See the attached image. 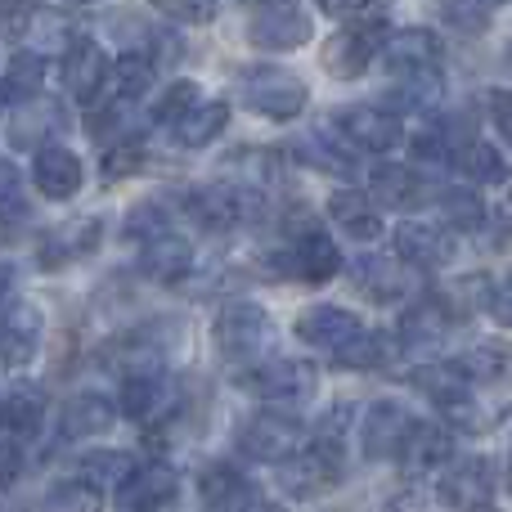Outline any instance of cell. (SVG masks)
I'll list each match as a JSON object with an SVG mask.
<instances>
[{
    "mask_svg": "<svg viewBox=\"0 0 512 512\" xmlns=\"http://www.w3.org/2000/svg\"><path fill=\"white\" fill-rule=\"evenodd\" d=\"M508 346H499V342H477V346H468V351L454 360V373H459L463 382H499L504 378V369H508Z\"/></svg>",
    "mask_w": 512,
    "mask_h": 512,
    "instance_id": "obj_34",
    "label": "cell"
},
{
    "mask_svg": "<svg viewBox=\"0 0 512 512\" xmlns=\"http://www.w3.org/2000/svg\"><path fill=\"white\" fill-rule=\"evenodd\" d=\"M45 81V59L36 50H18L5 68V86H0V99H32Z\"/></svg>",
    "mask_w": 512,
    "mask_h": 512,
    "instance_id": "obj_38",
    "label": "cell"
},
{
    "mask_svg": "<svg viewBox=\"0 0 512 512\" xmlns=\"http://www.w3.org/2000/svg\"><path fill=\"white\" fill-rule=\"evenodd\" d=\"M378 41H382V27H373V23L342 27V32L324 45L319 63H324V72H333L337 81H355V77H364V68H369L373 59H378Z\"/></svg>",
    "mask_w": 512,
    "mask_h": 512,
    "instance_id": "obj_10",
    "label": "cell"
},
{
    "mask_svg": "<svg viewBox=\"0 0 512 512\" xmlns=\"http://www.w3.org/2000/svg\"><path fill=\"white\" fill-rule=\"evenodd\" d=\"M230 171H234V185L256 189V194H261V189H270L279 162H274V153H265V149H243L239 158L230 162Z\"/></svg>",
    "mask_w": 512,
    "mask_h": 512,
    "instance_id": "obj_40",
    "label": "cell"
},
{
    "mask_svg": "<svg viewBox=\"0 0 512 512\" xmlns=\"http://www.w3.org/2000/svg\"><path fill=\"white\" fill-rule=\"evenodd\" d=\"M508 486H512V459H508Z\"/></svg>",
    "mask_w": 512,
    "mask_h": 512,
    "instance_id": "obj_57",
    "label": "cell"
},
{
    "mask_svg": "<svg viewBox=\"0 0 512 512\" xmlns=\"http://www.w3.org/2000/svg\"><path fill=\"white\" fill-rule=\"evenodd\" d=\"M400 468L409 477H427V472H441L450 463V432L441 423H409L405 441H400Z\"/></svg>",
    "mask_w": 512,
    "mask_h": 512,
    "instance_id": "obj_16",
    "label": "cell"
},
{
    "mask_svg": "<svg viewBox=\"0 0 512 512\" xmlns=\"http://www.w3.org/2000/svg\"><path fill=\"white\" fill-rule=\"evenodd\" d=\"M0 423H5L9 436H18V441H27V436L41 432L45 423V400L36 387H18L9 391L5 400H0Z\"/></svg>",
    "mask_w": 512,
    "mask_h": 512,
    "instance_id": "obj_33",
    "label": "cell"
},
{
    "mask_svg": "<svg viewBox=\"0 0 512 512\" xmlns=\"http://www.w3.org/2000/svg\"><path fill=\"white\" fill-rule=\"evenodd\" d=\"M333 117V135L346 144V149H360V153H387L400 144V117L387 113L378 104H351V108H337Z\"/></svg>",
    "mask_w": 512,
    "mask_h": 512,
    "instance_id": "obj_5",
    "label": "cell"
},
{
    "mask_svg": "<svg viewBox=\"0 0 512 512\" xmlns=\"http://www.w3.org/2000/svg\"><path fill=\"white\" fill-rule=\"evenodd\" d=\"M122 414L135 418V423H153V418H167L176 409V391L162 373H131L122 382Z\"/></svg>",
    "mask_w": 512,
    "mask_h": 512,
    "instance_id": "obj_21",
    "label": "cell"
},
{
    "mask_svg": "<svg viewBox=\"0 0 512 512\" xmlns=\"http://www.w3.org/2000/svg\"><path fill=\"white\" fill-rule=\"evenodd\" d=\"M198 499H203L207 508L234 512V508H256L261 504V490H256L239 468H230V463H212V468L198 477Z\"/></svg>",
    "mask_w": 512,
    "mask_h": 512,
    "instance_id": "obj_25",
    "label": "cell"
},
{
    "mask_svg": "<svg viewBox=\"0 0 512 512\" xmlns=\"http://www.w3.org/2000/svg\"><path fill=\"white\" fill-rule=\"evenodd\" d=\"M140 270L149 274V279H158V283H176V279H185V274L194 270V248H189L180 234L167 230V234H158V239L144 243Z\"/></svg>",
    "mask_w": 512,
    "mask_h": 512,
    "instance_id": "obj_28",
    "label": "cell"
},
{
    "mask_svg": "<svg viewBox=\"0 0 512 512\" xmlns=\"http://www.w3.org/2000/svg\"><path fill=\"white\" fill-rule=\"evenodd\" d=\"M32 180L50 203H68V198L81 189L77 153L63 149V144H41V149H36V162H32Z\"/></svg>",
    "mask_w": 512,
    "mask_h": 512,
    "instance_id": "obj_18",
    "label": "cell"
},
{
    "mask_svg": "<svg viewBox=\"0 0 512 512\" xmlns=\"http://www.w3.org/2000/svg\"><path fill=\"white\" fill-rule=\"evenodd\" d=\"M288 261H292V274L306 283H328L337 270H342V252H337V243L310 221V212L297 216V225H292Z\"/></svg>",
    "mask_w": 512,
    "mask_h": 512,
    "instance_id": "obj_8",
    "label": "cell"
},
{
    "mask_svg": "<svg viewBox=\"0 0 512 512\" xmlns=\"http://www.w3.org/2000/svg\"><path fill=\"white\" fill-rule=\"evenodd\" d=\"M50 508H72V512H95L99 508V486H90L86 477H72L63 486L50 490Z\"/></svg>",
    "mask_w": 512,
    "mask_h": 512,
    "instance_id": "obj_44",
    "label": "cell"
},
{
    "mask_svg": "<svg viewBox=\"0 0 512 512\" xmlns=\"http://www.w3.org/2000/svg\"><path fill=\"white\" fill-rule=\"evenodd\" d=\"M450 324H454L450 310H445L436 297H423L400 315V342L414 346V351H427V346H436L445 333H450Z\"/></svg>",
    "mask_w": 512,
    "mask_h": 512,
    "instance_id": "obj_30",
    "label": "cell"
},
{
    "mask_svg": "<svg viewBox=\"0 0 512 512\" xmlns=\"http://www.w3.org/2000/svg\"><path fill=\"white\" fill-rule=\"evenodd\" d=\"M454 252V239L445 225H432V221H405L396 230V256L414 270H432V265H445Z\"/></svg>",
    "mask_w": 512,
    "mask_h": 512,
    "instance_id": "obj_17",
    "label": "cell"
},
{
    "mask_svg": "<svg viewBox=\"0 0 512 512\" xmlns=\"http://www.w3.org/2000/svg\"><path fill=\"white\" fill-rule=\"evenodd\" d=\"M194 104H198V86H194V81H171V86L162 90V99H158V117H162V122H176V117L189 113Z\"/></svg>",
    "mask_w": 512,
    "mask_h": 512,
    "instance_id": "obj_46",
    "label": "cell"
},
{
    "mask_svg": "<svg viewBox=\"0 0 512 512\" xmlns=\"http://www.w3.org/2000/svg\"><path fill=\"white\" fill-rule=\"evenodd\" d=\"M135 472V459L122 450H90L77 459V477H86L90 486H122Z\"/></svg>",
    "mask_w": 512,
    "mask_h": 512,
    "instance_id": "obj_37",
    "label": "cell"
},
{
    "mask_svg": "<svg viewBox=\"0 0 512 512\" xmlns=\"http://www.w3.org/2000/svg\"><path fill=\"white\" fill-rule=\"evenodd\" d=\"M441 212H445L450 230H477V225L486 221V207H481V198L472 194V189H450V194H441Z\"/></svg>",
    "mask_w": 512,
    "mask_h": 512,
    "instance_id": "obj_41",
    "label": "cell"
},
{
    "mask_svg": "<svg viewBox=\"0 0 512 512\" xmlns=\"http://www.w3.org/2000/svg\"><path fill=\"white\" fill-rule=\"evenodd\" d=\"M176 495H180V481H176V472L162 468V463L131 472V477L117 486V504L122 508H144V512L176 504Z\"/></svg>",
    "mask_w": 512,
    "mask_h": 512,
    "instance_id": "obj_26",
    "label": "cell"
},
{
    "mask_svg": "<svg viewBox=\"0 0 512 512\" xmlns=\"http://www.w3.org/2000/svg\"><path fill=\"white\" fill-rule=\"evenodd\" d=\"M126 104H131V99H117V104H108L104 113H95V122H90V131L99 135V140H126Z\"/></svg>",
    "mask_w": 512,
    "mask_h": 512,
    "instance_id": "obj_49",
    "label": "cell"
},
{
    "mask_svg": "<svg viewBox=\"0 0 512 512\" xmlns=\"http://www.w3.org/2000/svg\"><path fill=\"white\" fill-rule=\"evenodd\" d=\"M508 63H512V50H508Z\"/></svg>",
    "mask_w": 512,
    "mask_h": 512,
    "instance_id": "obj_59",
    "label": "cell"
},
{
    "mask_svg": "<svg viewBox=\"0 0 512 512\" xmlns=\"http://www.w3.org/2000/svg\"><path fill=\"white\" fill-rule=\"evenodd\" d=\"M499 225H504V230L512 234V189L504 194V203H499Z\"/></svg>",
    "mask_w": 512,
    "mask_h": 512,
    "instance_id": "obj_56",
    "label": "cell"
},
{
    "mask_svg": "<svg viewBox=\"0 0 512 512\" xmlns=\"http://www.w3.org/2000/svg\"><path fill=\"white\" fill-rule=\"evenodd\" d=\"M360 315L355 310H342V306H310L297 315V337L306 346H319V351H337L346 337L360 333Z\"/></svg>",
    "mask_w": 512,
    "mask_h": 512,
    "instance_id": "obj_22",
    "label": "cell"
},
{
    "mask_svg": "<svg viewBox=\"0 0 512 512\" xmlns=\"http://www.w3.org/2000/svg\"><path fill=\"white\" fill-rule=\"evenodd\" d=\"M95 243H99V221H95V216L68 221V225H59V230L45 239L41 265H45V270H54V265H72V261H81V256L95 252Z\"/></svg>",
    "mask_w": 512,
    "mask_h": 512,
    "instance_id": "obj_29",
    "label": "cell"
},
{
    "mask_svg": "<svg viewBox=\"0 0 512 512\" xmlns=\"http://www.w3.org/2000/svg\"><path fill=\"white\" fill-rule=\"evenodd\" d=\"M54 131H63V108L54 104V99L32 95L14 113V122H9V144H18V149H41V144H50Z\"/></svg>",
    "mask_w": 512,
    "mask_h": 512,
    "instance_id": "obj_27",
    "label": "cell"
},
{
    "mask_svg": "<svg viewBox=\"0 0 512 512\" xmlns=\"http://www.w3.org/2000/svg\"><path fill=\"white\" fill-rule=\"evenodd\" d=\"M162 18H176V23H207L212 18V0H153Z\"/></svg>",
    "mask_w": 512,
    "mask_h": 512,
    "instance_id": "obj_48",
    "label": "cell"
},
{
    "mask_svg": "<svg viewBox=\"0 0 512 512\" xmlns=\"http://www.w3.org/2000/svg\"><path fill=\"white\" fill-rule=\"evenodd\" d=\"M382 59H387L391 72H400V77H414V72H436L445 59V45L436 32H427V27H405V32H396L387 45H382Z\"/></svg>",
    "mask_w": 512,
    "mask_h": 512,
    "instance_id": "obj_14",
    "label": "cell"
},
{
    "mask_svg": "<svg viewBox=\"0 0 512 512\" xmlns=\"http://www.w3.org/2000/svg\"><path fill=\"white\" fill-rule=\"evenodd\" d=\"M486 310H490V315H495L504 328H512V274H508L504 283H499V288H490V306H486Z\"/></svg>",
    "mask_w": 512,
    "mask_h": 512,
    "instance_id": "obj_51",
    "label": "cell"
},
{
    "mask_svg": "<svg viewBox=\"0 0 512 512\" xmlns=\"http://www.w3.org/2000/svg\"><path fill=\"white\" fill-rule=\"evenodd\" d=\"M216 351L221 360H230L234 369L239 364H252L270 351V337H274V319L265 315L256 301H230V306L216 315Z\"/></svg>",
    "mask_w": 512,
    "mask_h": 512,
    "instance_id": "obj_2",
    "label": "cell"
},
{
    "mask_svg": "<svg viewBox=\"0 0 512 512\" xmlns=\"http://www.w3.org/2000/svg\"><path fill=\"white\" fill-rule=\"evenodd\" d=\"M490 288H495V283H490L486 274H463V279H454L450 288L436 292V301L450 310V319H468V315H477V310L490 306Z\"/></svg>",
    "mask_w": 512,
    "mask_h": 512,
    "instance_id": "obj_36",
    "label": "cell"
},
{
    "mask_svg": "<svg viewBox=\"0 0 512 512\" xmlns=\"http://www.w3.org/2000/svg\"><path fill=\"white\" fill-rule=\"evenodd\" d=\"M337 369H351V373H373V369H387L391 360H396V342H387V337L369 333V328H360L355 337H346L342 346L333 351Z\"/></svg>",
    "mask_w": 512,
    "mask_h": 512,
    "instance_id": "obj_32",
    "label": "cell"
},
{
    "mask_svg": "<svg viewBox=\"0 0 512 512\" xmlns=\"http://www.w3.org/2000/svg\"><path fill=\"white\" fill-rule=\"evenodd\" d=\"M355 288L369 301H400L414 292V274H409L405 261H387V256H360L351 265Z\"/></svg>",
    "mask_w": 512,
    "mask_h": 512,
    "instance_id": "obj_19",
    "label": "cell"
},
{
    "mask_svg": "<svg viewBox=\"0 0 512 512\" xmlns=\"http://www.w3.org/2000/svg\"><path fill=\"white\" fill-rule=\"evenodd\" d=\"M239 445L256 463H283L301 450V423L288 414H274V409H261L256 418L243 423Z\"/></svg>",
    "mask_w": 512,
    "mask_h": 512,
    "instance_id": "obj_7",
    "label": "cell"
},
{
    "mask_svg": "<svg viewBox=\"0 0 512 512\" xmlns=\"http://www.w3.org/2000/svg\"><path fill=\"white\" fill-rule=\"evenodd\" d=\"M104 81H108V54L95 41H68V50H63V90L72 99H81V104H90L104 90Z\"/></svg>",
    "mask_w": 512,
    "mask_h": 512,
    "instance_id": "obj_15",
    "label": "cell"
},
{
    "mask_svg": "<svg viewBox=\"0 0 512 512\" xmlns=\"http://www.w3.org/2000/svg\"><path fill=\"white\" fill-rule=\"evenodd\" d=\"M315 5L333 18H360L364 9H369V0H315Z\"/></svg>",
    "mask_w": 512,
    "mask_h": 512,
    "instance_id": "obj_52",
    "label": "cell"
},
{
    "mask_svg": "<svg viewBox=\"0 0 512 512\" xmlns=\"http://www.w3.org/2000/svg\"><path fill=\"white\" fill-rule=\"evenodd\" d=\"M126 234H131V239H140V243L167 234V207L153 203V198H149V203H135L131 212H126Z\"/></svg>",
    "mask_w": 512,
    "mask_h": 512,
    "instance_id": "obj_42",
    "label": "cell"
},
{
    "mask_svg": "<svg viewBox=\"0 0 512 512\" xmlns=\"http://www.w3.org/2000/svg\"><path fill=\"white\" fill-rule=\"evenodd\" d=\"M140 144H131V140H117L113 149L104 153V176L108 180H122V176H135L140 171Z\"/></svg>",
    "mask_w": 512,
    "mask_h": 512,
    "instance_id": "obj_47",
    "label": "cell"
},
{
    "mask_svg": "<svg viewBox=\"0 0 512 512\" xmlns=\"http://www.w3.org/2000/svg\"><path fill=\"white\" fill-rule=\"evenodd\" d=\"M5 297H14V270L0 265V306H5Z\"/></svg>",
    "mask_w": 512,
    "mask_h": 512,
    "instance_id": "obj_55",
    "label": "cell"
},
{
    "mask_svg": "<svg viewBox=\"0 0 512 512\" xmlns=\"http://www.w3.org/2000/svg\"><path fill=\"white\" fill-rule=\"evenodd\" d=\"M288 468H283V490H288L292 499H315L324 495V490H333L337 481H342V454L333 450H319V445H310L306 454H292V459H283Z\"/></svg>",
    "mask_w": 512,
    "mask_h": 512,
    "instance_id": "obj_11",
    "label": "cell"
},
{
    "mask_svg": "<svg viewBox=\"0 0 512 512\" xmlns=\"http://www.w3.org/2000/svg\"><path fill=\"white\" fill-rule=\"evenodd\" d=\"M409 423H414V414H409L405 405H396V400H378V405H369L360 414L364 459H396Z\"/></svg>",
    "mask_w": 512,
    "mask_h": 512,
    "instance_id": "obj_12",
    "label": "cell"
},
{
    "mask_svg": "<svg viewBox=\"0 0 512 512\" xmlns=\"http://www.w3.org/2000/svg\"><path fill=\"white\" fill-rule=\"evenodd\" d=\"M239 382L261 400H306L310 391H315L319 373H315V364H306V360H288V355L265 360L261 355V360H252V364H239Z\"/></svg>",
    "mask_w": 512,
    "mask_h": 512,
    "instance_id": "obj_4",
    "label": "cell"
},
{
    "mask_svg": "<svg viewBox=\"0 0 512 512\" xmlns=\"http://www.w3.org/2000/svg\"><path fill=\"white\" fill-rule=\"evenodd\" d=\"M328 216H333V225H342L346 239H378L382 234V212L378 203H373L369 189H333V198H328Z\"/></svg>",
    "mask_w": 512,
    "mask_h": 512,
    "instance_id": "obj_24",
    "label": "cell"
},
{
    "mask_svg": "<svg viewBox=\"0 0 512 512\" xmlns=\"http://www.w3.org/2000/svg\"><path fill=\"white\" fill-rule=\"evenodd\" d=\"M490 117H495V126H499V135L512 144V90H490Z\"/></svg>",
    "mask_w": 512,
    "mask_h": 512,
    "instance_id": "obj_50",
    "label": "cell"
},
{
    "mask_svg": "<svg viewBox=\"0 0 512 512\" xmlns=\"http://www.w3.org/2000/svg\"><path fill=\"white\" fill-rule=\"evenodd\" d=\"M248 41L270 54L301 50L310 41V14L301 0H261L248 18Z\"/></svg>",
    "mask_w": 512,
    "mask_h": 512,
    "instance_id": "obj_3",
    "label": "cell"
},
{
    "mask_svg": "<svg viewBox=\"0 0 512 512\" xmlns=\"http://www.w3.org/2000/svg\"><path fill=\"white\" fill-rule=\"evenodd\" d=\"M117 418V405L104 391H81L68 405L59 409V436L63 441H90V436H104Z\"/></svg>",
    "mask_w": 512,
    "mask_h": 512,
    "instance_id": "obj_20",
    "label": "cell"
},
{
    "mask_svg": "<svg viewBox=\"0 0 512 512\" xmlns=\"http://www.w3.org/2000/svg\"><path fill=\"white\" fill-rule=\"evenodd\" d=\"M436 95H441V81H436V72H414V77H405V86H400L391 99H396L400 108L427 113V108L436 104Z\"/></svg>",
    "mask_w": 512,
    "mask_h": 512,
    "instance_id": "obj_43",
    "label": "cell"
},
{
    "mask_svg": "<svg viewBox=\"0 0 512 512\" xmlns=\"http://www.w3.org/2000/svg\"><path fill=\"white\" fill-rule=\"evenodd\" d=\"M486 5H504V0H486Z\"/></svg>",
    "mask_w": 512,
    "mask_h": 512,
    "instance_id": "obj_58",
    "label": "cell"
},
{
    "mask_svg": "<svg viewBox=\"0 0 512 512\" xmlns=\"http://www.w3.org/2000/svg\"><path fill=\"white\" fill-rule=\"evenodd\" d=\"M225 126H230V104L212 99V104H194L189 113H180L171 122V131H176V144H185V149H207Z\"/></svg>",
    "mask_w": 512,
    "mask_h": 512,
    "instance_id": "obj_31",
    "label": "cell"
},
{
    "mask_svg": "<svg viewBox=\"0 0 512 512\" xmlns=\"http://www.w3.org/2000/svg\"><path fill=\"white\" fill-rule=\"evenodd\" d=\"M185 207L203 230H230L256 207V189L243 185H198L185 194Z\"/></svg>",
    "mask_w": 512,
    "mask_h": 512,
    "instance_id": "obj_9",
    "label": "cell"
},
{
    "mask_svg": "<svg viewBox=\"0 0 512 512\" xmlns=\"http://www.w3.org/2000/svg\"><path fill=\"white\" fill-rule=\"evenodd\" d=\"M499 472L495 459L486 454H468V459H454L450 468H441V486H436V499L445 508H486L495 499Z\"/></svg>",
    "mask_w": 512,
    "mask_h": 512,
    "instance_id": "obj_6",
    "label": "cell"
},
{
    "mask_svg": "<svg viewBox=\"0 0 512 512\" xmlns=\"http://www.w3.org/2000/svg\"><path fill=\"white\" fill-rule=\"evenodd\" d=\"M243 104L252 108L256 117H270V122H292V117L306 113L310 90L297 72L274 68V63H256V68H243L239 81Z\"/></svg>",
    "mask_w": 512,
    "mask_h": 512,
    "instance_id": "obj_1",
    "label": "cell"
},
{
    "mask_svg": "<svg viewBox=\"0 0 512 512\" xmlns=\"http://www.w3.org/2000/svg\"><path fill=\"white\" fill-rule=\"evenodd\" d=\"M441 14L450 18V27H459V32H481V27L490 23L486 0H441Z\"/></svg>",
    "mask_w": 512,
    "mask_h": 512,
    "instance_id": "obj_45",
    "label": "cell"
},
{
    "mask_svg": "<svg viewBox=\"0 0 512 512\" xmlns=\"http://www.w3.org/2000/svg\"><path fill=\"white\" fill-rule=\"evenodd\" d=\"M18 463H23V459H18V445L14 441H0V486H5V481L18 472Z\"/></svg>",
    "mask_w": 512,
    "mask_h": 512,
    "instance_id": "obj_54",
    "label": "cell"
},
{
    "mask_svg": "<svg viewBox=\"0 0 512 512\" xmlns=\"http://www.w3.org/2000/svg\"><path fill=\"white\" fill-rule=\"evenodd\" d=\"M18 185H23V176H18V167L9 158H0V203H9V198H18Z\"/></svg>",
    "mask_w": 512,
    "mask_h": 512,
    "instance_id": "obj_53",
    "label": "cell"
},
{
    "mask_svg": "<svg viewBox=\"0 0 512 512\" xmlns=\"http://www.w3.org/2000/svg\"><path fill=\"white\" fill-rule=\"evenodd\" d=\"M369 194L378 207H391V212H414L418 203H427V185L414 167L405 162H382L369 180Z\"/></svg>",
    "mask_w": 512,
    "mask_h": 512,
    "instance_id": "obj_23",
    "label": "cell"
},
{
    "mask_svg": "<svg viewBox=\"0 0 512 512\" xmlns=\"http://www.w3.org/2000/svg\"><path fill=\"white\" fill-rule=\"evenodd\" d=\"M459 167H463V176L472 180V185H504L508 180V158L495 149V144H486V140H468L459 149Z\"/></svg>",
    "mask_w": 512,
    "mask_h": 512,
    "instance_id": "obj_35",
    "label": "cell"
},
{
    "mask_svg": "<svg viewBox=\"0 0 512 512\" xmlns=\"http://www.w3.org/2000/svg\"><path fill=\"white\" fill-rule=\"evenodd\" d=\"M41 333H45L41 310L32 301H14L0 315V364H9V369L32 364V355L41 351Z\"/></svg>",
    "mask_w": 512,
    "mask_h": 512,
    "instance_id": "obj_13",
    "label": "cell"
},
{
    "mask_svg": "<svg viewBox=\"0 0 512 512\" xmlns=\"http://www.w3.org/2000/svg\"><path fill=\"white\" fill-rule=\"evenodd\" d=\"M113 77H117V95H122V99H140V95H149L153 81H158V59L131 50V54H122V59H117Z\"/></svg>",
    "mask_w": 512,
    "mask_h": 512,
    "instance_id": "obj_39",
    "label": "cell"
}]
</instances>
